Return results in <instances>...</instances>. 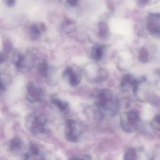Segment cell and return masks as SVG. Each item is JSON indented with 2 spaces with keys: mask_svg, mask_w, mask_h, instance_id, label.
Masks as SVG:
<instances>
[{
  "mask_svg": "<svg viewBox=\"0 0 160 160\" xmlns=\"http://www.w3.org/2000/svg\"><path fill=\"white\" fill-rule=\"evenodd\" d=\"M47 119L42 114L33 112L28 115L25 123L27 129L34 134L39 135L47 132Z\"/></svg>",
  "mask_w": 160,
  "mask_h": 160,
  "instance_id": "7a4b0ae2",
  "label": "cell"
},
{
  "mask_svg": "<svg viewBox=\"0 0 160 160\" xmlns=\"http://www.w3.org/2000/svg\"><path fill=\"white\" fill-rule=\"evenodd\" d=\"M27 99L32 103L41 102L43 98V92L42 88L36 87L33 82H29L27 84Z\"/></svg>",
  "mask_w": 160,
  "mask_h": 160,
  "instance_id": "5b68a950",
  "label": "cell"
},
{
  "mask_svg": "<svg viewBox=\"0 0 160 160\" xmlns=\"http://www.w3.org/2000/svg\"><path fill=\"white\" fill-rule=\"evenodd\" d=\"M140 121L139 114L134 110L124 112L120 116L121 126L125 132L132 133L136 131Z\"/></svg>",
  "mask_w": 160,
  "mask_h": 160,
  "instance_id": "3957f363",
  "label": "cell"
},
{
  "mask_svg": "<svg viewBox=\"0 0 160 160\" xmlns=\"http://www.w3.org/2000/svg\"><path fill=\"white\" fill-rule=\"evenodd\" d=\"M148 28L152 33L160 34V15H152L148 19Z\"/></svg>",
  "mask_w": 160,
  "mask_h": 160,
  "instance_id": "52a82bcc",
  "label": "cell"
},
{
  "mask_svg": "<svg viewBox=\"0 0 160 160\" xmlns=\"http://www.w3.org/2000/svg\"><path fill=\"white\" fill-rule=\"evenodd\" d=\"M13 62L17 68H19L22 66V63L24 60V58L21 54L16 53L13 56Z\"/></svg>",
  "mask_w": 160,
  "mask_h": 160,
  "instance_id": "5bb4252c",
  "label": "cell"
},
{
  "mask_svg": "<svg viewBox=\"0 0 160 160\" xmlns=\"http://www.w3.org/2000/svg\"><path fill=\"white\" fill-rule=\"evenodd\" d=\"M150 124L152 129L160 132V115L155 116L151 122Z\"/></svg>",
  "mask_w": 160,
  "mask_h": 160,
  "instance_id": "2e32d148",
  "label": "cell"
},
{
  "mask_svg": "<svg viewBox=\"0 0 160 160\" xmlns=\"http://www.w3.org/2000/svg\"><path fill=\"white\" fill-rule=\"evenodd\" d=\"M63 77L69 78V82L72 86H76L80 83L81 78L77 74L74 72L71 67H68L63 72Z\"/></svg>",
  "mask_w": 160,
  "mask_h": 160,
  "instance_id": "ba28073f",
  "label": "cell"
},
{
  "mask_svg": "<svg viewBox=\"0 0 160 160\" xmlns=\"http://www.w3.org/2000/svg\"><path fill=\"white\" fill-rule=\"evenodd\" d=\"M51 102L52 103L58 107L62 113L65 115L69 114L70 110L68 102L62 101L56 97H52L51 98Z\"/></svg>",
  "mask_w": 160,
  "mask_h": 160,
  "instance_id": "9c48e42d",
  "label": "cell"
},
{
  "mask_svg": "<svg viewBox=\"0 0 160 160\" xmlns=\"http://www.w3.org/2000/svg\"><path fill=\"white\" fill-rule=\"evenodd\" d=\"M16 1L15 0H7L6 1V3L7 6L9 7H13L15 4Z\"/></svg>",
  "mask_w": 160,
  "mask_h": 160,
  "instance_id": "44dd1931",
  "label": "cell"
},
{
  "mask_svg": "<svg viewBox=\"0 0 160 160\" xmlns=\"http://www.w3.org/2000/svg\"><path fill=\"white\" fill-rule=\"evenodd\" d=\"M23 143L22 141L18 138H15L11 141L10 143V148L13 152H18L22 149Z\"/></svg>",
  "mask_w": 160,
  "mask_h": 160,
  "instance_id": "8fae6325",
  "label": "cell"
},
{
  "mask_svg": "<svg viewBox=\"0 0 160 160\" xmlns=\"http://www.w3.org/2000/svg\"><path fill=\"white\" fill-rule=\"evenodd\" d=\"M24 160H47L43 154L36 145L31 146L30 148L25 154Z\"/></svg>",
  "mask_w": 160,
  "mask_h": 160,
  "instance_id": "8992f818",
  "label": "cell"
},
{
  "mask_svg": "<svg viewBox=\"0 0 160 160\" xmlns=\"http://www.w3.org/2000/svg\"><path fill=\"white\" fill-rule=\"evenodd\" d=\"M69 160H90L87 156H77L73 157Z\"/></svg>",
  "mask_w": 160,
  "mask_h": 160,
  "instance_id": "d6986e66",
  "label": "cell"
},
{
  "mask_svg": "<svg viewBox=\"0 0 160 160\" xmlns=\"http://www.w3.org/2000/svg\"><path fill=\"white\" fill-rule=\"evenodd\" d=\"M99 28L100 34H101V36H104L107 32V28L105 24L103 22H101L99 24Z\"/></svg>",
  "mask_w": 160,
  "mask_h": 160,
  "instance_id": "e0dca14e",
  "label": "cell"
},
{
  "mask_svg": "<svg viewBox=\"0 0 160 160\" xmlns=\"http://www.w3.org/2000/svg\"><path fill=\"white\" fill-rule=\"evenodd\" d=\"M67 2L70 6L74 7L78 5V1L77 0H69V1H67Z\"/></svg>",
  "mask_w": 160,
  "mask_h": 160,
  "instance_id": "ffe728a7",
  "label": "cell"
},
{
  "mask_svg": "<svg viewBox=\"0 0 160 160\" xmlns=\"http://www.w3.org/2000/svg\"><path fill=\"white\" fill-rule=\"evenodd\" d=\"M37 71L43 77H47L48 75V66L45 62H41L37 66Z\"/></svg>",
  "mask_w": 160,
  "mask_h": 160,
  "instance_id": "4fadbf2b",
  "label": "cell"
},
{
  "mask_svg": "<svg viewBox=\"0 0 160 160\" xmlns=\"http://www.w3.org/2000/svg\"><path fill=\"white\" fill-rule=\"evenodd\" d=\"M82 132V127L75 120L69 119L65 124V134L66 139L72 142L78 141Z\"/></svg>",
  "mask_w": 160,
  "mask_h": 160,
  "instance_id": "277c9868",
  "label": "cell"
},
{
  "mask_svg": "<svg viewBox=\"0 0 160 160\" xmlns=\"http://www.w3.org/2000/svg\"><path fill=\"white\" fill-rule=\"evenodd\" d=\"M137 160V153L136 150L133 148H129L123 157V160Z\"/></svg>",
  "mask_w": 160,
  "mask_h": 160,
  "instance_id": "7c38bea8",
  "label": "cell"
},
{
  "mask_svg": "<svg viewBox=\"0 0 160 160\" xmlns=\"http://www.w3.org/2000/svg\"><path fill=\"white\" fill-rule=\"evenodd\" d=\"M4 50L6 52H9L12 50L13 48V46L12 45V42L10 40H7L4 44Z\"/></svg>",
  "mask_w": 160,
  "mask_h": 160,
  "instance_id": "ac0fdd59",
  "label": "cell"
},
{
  "mask_svg": "<svg viewBox=\"0 0 160 160\" xmlns=\"http://www.w3.org/2000/svg\"><path fill=\"white\" fill-rule=\"evenodd\" d=\"M41 28L39 27L36 25H32L30 27V33L31 36L33 39L38 38L39 35L41 34Z\"/></svg>",
  "mask_w": 160,
  "mask_h": 160,
  "instance_id": "9a60e30c",
  "label": "cell"
},
{
  "mask_svg": "<svg viewBox=\"0 0 160 160\" xmlns=\"http://www.w3.org/2000/svg\"><path fill=\"white\" fill-rule=\"evenodd\" d=\"M96 106L100 114L109 116L117 115L120 110L118 99L109 90L103 89L100 92Z\"/></svg>",
  "mask_w": 160,
  "mask_h": 160,
  "instance_id": "6da1fadb",
  "label": "cell"
},
{
  "mask_svg": "<svg viewBox=\"0 0 160 160\" xmlns=\"http://www.w3.org/2000/svg\"><path fill=\"white\" fill-rule=\"evenodd\" d=\"M103 53V49L101 46L93 47L91 52L92 58L96 61L101 60Z\"/></svg>",
  "mask_w": 160,
  "mask_h": 160,
  "instance_id": "30bf717a",
  "label": "cell"
}]
</instances>
